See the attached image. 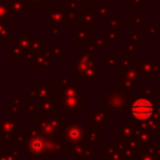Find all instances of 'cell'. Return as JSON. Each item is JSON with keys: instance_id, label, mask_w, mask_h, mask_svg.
I'll list each match as a JSON object with an SVG mask.
<instances>
[{"instance_id": "20", "label": "cell", "mask_w": 160, "mask_h": 160, "mask_svg": "<svg viewBox=\"0 0 160 160\" xmlns=\"http://www.w3.org/2000/svg\"><path fill=\"white\" fill-rule=\"evenodd\" d=\"M96 14H98V18H106L108 15L111 14V9H109L106 6H101L96 10Z\"/></svg>"}, {"instance_id": "10", "label": "cell", "mask_w": 160, "mask_h": 160, "mask_svg": "<svg viewBox=\"0 0 160 160\" xmlns=\"http://www.w3.org/2000/svg\"><path fill=\"white\" fill-rule=\"evenodd\" d=\"M89 35H90L89 26L76 25V26H74V30H72V41L74 42H79L80 40L89 39Z\"/></svg>"}, {"instance_id": "5", "label": "cell", "mask_w": 160, "mask_h": 160, "mask_svg": "<svg viewBox=\"0 0 160 160\" xmlns=\"http://www.w3.org/2000/svg\"><path fill=\"white\" fill-rule=\"evenodd\" d=\"M29 65H31L34 68V70L36 71H48L50 70V59H51V55L49 51L46 50H42L40 52H36V54H30L25 56Z\"/></svg>"}, {"instance_id": "24", "label": "cell", "mask_w": 160, "mask_h": 160, "mask_svg": "<svg viewBox=\"0 0 160 160\" xmlns=\"http://www.w3.org/2000/svg\"><path fill=\"white\" fill-rule=\"evenodd\" d=\"M84 1H91V2H94V1H96V0H84Z\"/></svg>"}, {"instance_id": "7", "label": "cell", "mask_w": 160, "mask_h": 160, "mask_svg": "<svg viewBox=\"0 0 160 160\" xmlns=\"http://www.w3.org/2000/svg\"><path fill=\"white\" fill-rule=\"evenodd\" d=\"M8 5L12 19H21V16L29 10V5L25 0H8Z\"/></svg>"}, {"instance_id": "2", "label": "cell", "mask_w": 160, "mask_h": 160, "mask_svg": "<svg viewBox=\"0 0 160 160\" xmlns=\"http://www.w3.org/2000/svg\"><path fill=\"white\" fill-rule=\"evenodd\" d=\"M60 99L62 100V104L65 105L66 110L70 112V110L74 109H82L81 100L84 96V90L79 86L78 82H70L60 89Z\"/></svg>"}, {"instance_id": "18", "label": "cell", "mask_w": 160, "mask_h": 160, "mask_svg": "<svg viewBox=\"0 0 160 160\" xmlns=\"http://www.w3.org/2000/svg\"><path fill=\"white\" fill-rule=\"evenodd\" d=\"M140 80V75H139V70L135 68L128 69L126 74H125V81H139Z\"/></svg>"}, {"instance_id": "6", "label": "cell", "mask_w": 160, "mask_h": 160, "mask_svg": "<svg viewBox=\"0 0 160 160\" xmlns=\"http://www.w3.org/2000/svg\"><path fill=\"white\" fill-rule=\"evenodd\" d=\"M64 11L61 8V4H51L49 9L45 11V25H60L64 22Z\"/></svg>"}, {"instance_id": "21", "label": "cell", "mask_w": 160, "mask_h": 160, "mask_svg": "<svg viewBox=\"0 0 160 160\" xmlns=\"http://www.w3.org/2000/svg\"><path fill=\"white\" fill-rule=\"evenodd\" d=\"M84 0H68V4H69V8H72V9H76L79 10L80 8H84Z\"/></svg>"}, {"instance_id": "12", "label": "cell", "mask_w": 160, "mask_h": 160, "mask_svg": "<svg viewBox=\"0 0 160 160\" xmlns=\"http://www.w3.org/2000/svg\"><path fill=\"white\" fill-rule=\"evenodd\" d=\"M80 25L85 26H92L95 24V10L94 9H85V11L79 15Z\"/></svg>"}, {"instance_id": "17", "label": "cell", "mask_w": 160, "mask_h": 160, "mask_svg": "<svg viewBox=\"0 0 160 160\" xmlns=\"http://www.w3.org/2000/svg\"><path fill=\"white\" fill-rule=\"evenodd\" d=\"M50 55L52 59H60L61 58V52H64V49L61 48L60 42H52L50 45Z\"/></svg>"}, {"instance_id": "11", "label": "cell", "mask_w": 160, "mask_h": 160, "mask_svg": "<svg viewBox=\"0 0 160 160\" xmlns=\"http://www.w3.org/2000/svg\"><path fill=\"white\" fill-rule=\"evenodd\" d=\"M10 24L6 21H0V42H12L15 38L10 35Z\"/></svg>"}, {"instance_id": "1", "label": "cell", "mask_w": 160, "mask_h": 160, "mask_svg": "<svg viewBox=\"0 0 160 160\" xmlns=\"http://www.w3.org/2000/svg\"><path fill=\"white\" fill-rule=\"evenodd\" d=\"M74 76L80 81H101V70L95 64L94 50L80 49L74 55Z\"/></svg>"}, {"instance_id": "19", "label": "cell", "mask_w": 160, "mask_h": 160, "mask_svg": "<svg viewBox=\"0 0 160 160\" xmlns=\"http://www.w3.org/2000/svg\"><path fill=\"white\" fill-rule=\"evenodd\" d=\"M74 81V76H70V78H56V85H58V89L70 84Z\"/></svg>"}, {"instance_id": "23", "label": "cell", "mask_w": 160, "mask_h": 160, "mask_svg": "<svg viewBox=\"0 0 160 160\" xmlns=\"http://www.w3.org/2000/svg\"><path fill=\"white\" fill-rule=\"evenodd\" d=\"M60 34H61L60 26H59V25L52 26V29H51V31H50V35H51L52 38H56V36H60Z\"/></svg>"}, {"instance_id": "13", "label": "cell", "mask_w": 160, "mask_h": 160, "mask_svg": "<svg viewBox=\"0 0 160 160\" xmlns=\"http://www.w3.org/2000/svg\"><path fill=\"white\" fill-rule=\"evenodd\" d=\"M12 16L8 5V0H0V21L11 22Z\"/></svg>"}, {"instance_id": "16", "label": "cell", "mask_w": 160, "mask_h": 160, "mask_svg": "<svg viewBox=\"0 0 160 160\" xmlns=\"http://www.w3.org/2000/svg\"><path fill=\"white\" fill-rule=\"evenodd\" d=\"M26 55V52L15 42V41H12L11 42V50H10V56L12 58V59H20V58H22V56H25Z\"/></svg>"}, {"instance_id": "14", "label": "cell", "mask_w": 160, "mask_h": 160, "mask_svg": "<svg viewBox=\"0 0 160 160\" xmlns=\"http://www.w3.org/2000/svg\"><path fill=\"white\" fill-rule=\"evenodd\" d=\"M79 16V12L76 9H72V8H69L64 11V25H71L74 24V21L76 20V18Z\"/></svg>"}, {"instance_id": "8", "label": "cell", "mask_w": 160, "mask_h": 160, "mask_svg": "<svg viewBox=\"0 0 160 160\" xmlns=\"http://www.w3.org/2000/svg\"><path fill=\"white\" fill-rule=\"evenodd\" d=\"M54 90H51L50 84L49 82H35L34 84V89L29 90V94H31L32 98H49L50 95H52Z\"/></svg>"}, {"instance_id": "3", "label": "cell", "mask_w": 160, "mask_h": 160, "mask_svg": "<svg viewBox=\"0 0 160 160\" xmlns=\"http://www.w3.org/2000/svg\"><path fill=\"white\" fill-rule=\"evenodd\" d=\"M154 105L146 98H138L130 105V112L136 121H148L154 114Z\"/></svg>"}, {"instance_id": "15", "label": "cell", "mask_w": 160, "mask_h": 160, "mask_svg": "<svg viewBox=\"0 0 160 160\" xmlns=\"http://www.w3.org/2000/svg\"><path fill=\"white\" fill-rule=\"evenodd\" d=\"M44 44H45V39L41 36V38H34L32 41H31V46H30V50L28 52L30 54H36V52H40L44 50Z\"/></svg>"}, {"instance_id": "4", "label": "cell", "mask_w": 160, "mask_h": 160, "mask_svg": "<svg viewBox=\"0 0 160 160\" xmlns=\"http://www.w3.org/2000/svg\"><path fill=\"white\" fill-rule=\"evenodd\" d=\"M102 104L105 111H110L112 109L119 110L128 106V96L125 92L118 91V90H110V89H104L102 91Z\"/></svg>"}, {"instance_id": "9", "label": "cell", "mask_w": 160, "mask_h": 160, "mask_svg": "<svg viewBox=\"0 0 160 160\" xmlns=\"http://www.w3.org/2000/svg\"><path fill=\"white\" fill-rule=\"evenodd\" d=\"M34 39V34L31 31H18L15 36V42L25 51L28 52L31 46V41Z\"/></svg>"}, {"instance_id": "22", "label": "cell", "mask_w": 160, "mask_h": 160, "mask_svg": "<svg viewBox=\"0 0 160 160\" xmlns=\"http://www.w3.org/2000/svg\"><path fill=\"white\" fill-rule=\"evenodd\" d=\"M29 8H44V0H25Z\"/></svg>"}]
</instances>
